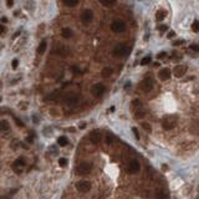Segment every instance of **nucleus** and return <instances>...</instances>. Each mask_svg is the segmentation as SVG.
Wrapping results in <instances>:
<instances>
[{"mask_svg": "<svg viewBox=\"0 0 199 199\" xmlns=\"http://www.w3.org/2000/svg\"><path fill=\"white\" fill-rule=\"evenodd\" d=\"M6 5H8V8H11L14 5V0H6Z\"/></svg>", "mask_w": 199, "mask_h": 199, "instance_id": "41", "label": "nucleus"}, {"mask_svg": "<svg viewBox=\"0 0 199 199\" xmlns=\"http://www.w3.org/2000/svg\"><path fill=\"white\" fill-rule=\"evenodd\" d=\"M132 107L133 108H139V107H142V103H141V101L139 100H133L132 101Z\"/></svg>", "mask_w": 199, "mask_h": 199, "instance_id": "29", "label": "nucleus"}, {"mask_svg": "<svg viewBox=\"0 0 199 199\" xmlns=\"http://www.w3.org/2000/svg\"><path fill=\"white\" fill-rule=\"evenodd\" d=\"M146 115H147L146 109H143L142 107L137 108V109H136V112H135V117H136V118H143Z\"/></svg>", "mask_w": 199, "mask_h": 199, "instance_id": "22", "label": "nucleus"}, {"mask_svg": "<svg viewBox=\"0 0 199 199\" xmlns=\"http://www.w3.org/2000/svg\"><path fill=\"white\" fill-rule=\"evenodd\" d=\"M72 35H74V33L70 27H64V29L61 30V36H62L64 39H71Z\"/></svg>", "mask_w": 199, "mask_h": 199, "instance_id": "16", "label": "nucleus"}, {"mask_svg": "<svg viewBox=\"0 0 199 199\" xmlns=\"http://www.w3.org/2000/svg\"><path fill=\"white\" fill-rule=\"evenodd\" d=\"M60 98V92L59 91H55L52 94H50L49 96L45 97V101H55V100H59Z\"/></svg>", "mask_w": 199, "mask_h": 199, "instance_id": "20", "label": "nucleus"}, {"mask_svg": "<svg viewBox=\"0 0 199 199\" xmlns=\"http://www.w3.org/2000/svg\"><path fill=\"white\" fill-rule=\"evenodd\" d=\"M141 169V164L137 159H131L128 163V167H127V170H128L129 174H136L138 173Z\"/></svg>", "mask_w": 199, "mask_h": 199, "instance_id": "10", "label": "nucleus"}, {"mask_svg": "<svg viewBox=\"0 0 199 199\" xmlns=\"http://www.w3.org/2000/svg\"><path fill=\"white\" fill-rule=\"evenodd\" d=\"M112 74H113L112 67H105V68H102V71H101V76L103 78H108Z\"/></svg>", "mask_w": 199, "mask_h": 199, "instance_id": "17", "label": "nucleus"}, {"mask_svg": "<svg viewBox=\"0 0 199 199\" xmlns=\"http://www.w3.org/2000/svg\"><path fill=\"white\" fill-rule=\"evenodd\" d=\"M10 129V125L8 121H5V119H0V131L1 132H6Z\"/></svg>", "mask_w": 199, "mask_h": 199, "instance_id": "19", "label": "nucleus"}, {"mask_svg": "<svg viewBox=\"0 0 199 199\" xmlns=\"http://www.w3.org/2000/svg\"><path fill=\"white\" fill-rule=\"evenodd\" d=\"M0 21H1V23H8V18H6V16H3V18L0 19Z\"/></svg>", "mask_w": 199, "mask_h": 199, "instance_id": "43", "label": "nucleus"}, {"mask_svg": "<svg viewBox=\"0 0 199 199\" xmlns=\"http://www.w3.org/2000/svg\"><path fill=\"white\" fill-rule=\"evenodd\" d=\"M112 141H113V136L111 135V133H108L107 137H106V143H107V145H111Z\"/></svg>", "mask_w": 199, "mask_h": 199, "instance_id": "33", "label": "nucleus"}, {"mask_svg": "<svg viewBox=\"0 0 199 199\" xmlns=\"http://www.w3.org/2000/svg\"><path fill=\"white\" fill-rule=\"evenodd\" d=\"M177 126V118L174 116H167L162 119V127L166 131H170Z\"/></svg>", "mask_w": 199, "mask_h": 199, "instance_id": "2", "label": "nucleus"}, {"mask_svg": "<svg viewBox=\"0 0 199 199\" xmlns=\"http://www.w3.org/2000/svg\"><path fill=\"white\" fill-rule=\"evenodd\" d=\"M189 131L192 135H199V118L197 119H193L190 123V127H189Z\"/></svg>", "mask_w": 199, "mask_h": 199, "instance_id": "15", "label": "nucleus"}, {"mask_svg": "<svg viewBox=\"0 0 199 199\" xmlns=\"http://www.w3.org/2000/svg\"><path fill=\"white\" fill-rule=\"evenodd\" d=\"M46 47H47V42H46V40H42V41L40 42L39 47H37V54H39V55H42L44 52H45Z\"/></svg>", "mask_w": 199, "mask_h": 199, "instance_id": "21", "label": "nucleus"}, {"mask_svg": "<svg viewBox=\"0 0 199 199\" xmlns=\"http://www.w3.org/2000/svg\"><path fill=\"white\" fill-rule=\"evenodd\" d=\"M76 189L81 193H87L91 189V182L90 180H78L76 183Z\"/></svg>", "mask_w": 199, "mask_h": 199, "instance_id": "8", "label": "nucleus"}, {"mask_svg": "<svg viewBox=\"0 0 199 199\" xmlns=\"http://www.w3.org/2000/svg\"><path fill=\"white\" fill-rule=\"evenodd\" d=\"M57 145H59L60 147H66L68 145V139H67V137H65V136H61L57 138Z\"/></svg>", "mask_w": 199, "mask_h": 199, "instance_id": "23", "label": "nucleus"}, {"mask_svg": "<svg viewBox=\"0 0 199 199\" xmlns=\"http://www.w3.org/2000/svg\"><path fill=\"white\" fill-rule=\"evenodd\" d=\"M142 127L146 129L147 132H152V127H151L149 123H147V122H142Z\"/></svg>", "mask_w": 199, "mask_h": 199, "instance_id": "30", "label": "nucleus"}, {"mask_svg": "<svg viewBox=\"0 0 199 199\" xmlns=\"http://www.w3.org/2000/svg\"><path fill=\"white\" fill-rule=\"evenodd\" d=\"M166 56H167L166 52H161V54H158V56H157V57H158V59H163V57H166Z\"/></svg>", "mask_w": 199, "mask_h": 199, "instance_id": "42", "label": "nucleus"}, {"mask_svg": "<svg viewBox=\"0 0 199 199\" xmlns=\"http://www.w3.org/2000/svg\"><path fill=\"white\" fill-rule=\"evenodd\" d=\"M156 198L157 199H166V192L163 189H156Z\"/></svg>", "mask_w": 199, "mask_h": 199, "instance_id": "25", "label": "nucleus"}, {"mask_svg": "<svg viewBox=\"0 0 199 199\" xmlns=\"http://www.w3.org/2000/svg\"><path fill=\"white\" fill-rule=\"evenodd\" d=\"M91 170H92V164L90 162H86V161L78 163L76 167V174H78V176H86Z\"/></svg>", "mask_w": 199, "mask_h": 199, "instance_id": "1", "label": "nucleus"}, {"mask_svg": "<svg viewBox=\"0 0 199 199\" xmlns=\"http://www.w3.org/2000/svg\"><path fill=\"white\" fill-rule=\"evenodd\" d=\"M100 3H101L103 6H107V8H111V6L116 5V3H117V0H98Z\"/></svg>", "mask_w": 199, "mask_h": 199, "instance_id": "24", "label": "nucleus"}, {"mask_svg": "<svg viewBox=\"0 0 199 199\" xmlns=\"http://www.w3.org/2000/svg\"><path fill=\"white\" fill-rule=\"evenodd\" d=\"M153 86H154V81L152 77H147L145 78L139 85V88L142 90L143 92H149L151 90H153Z\"/></svg>", "mask_w": 199, "mask_h": 199, "instance_id": "6", "label": "nucleus"}, {"mask_svg": "<svg viewBox=\"0 0 199 199\" xmlns=\"http://www.w3.org/2000/svg\"><path fill=\"white\" fill-rule=\"evenodd\" d=\"M59 166L60 167H66L67 166V159L66 158H60L59 159Z\"/></svg>", "mask_w": 199, "mask_h": 199, "instance_id": "32", "label": "nucleus"}, {"mask_svg": "<svg viewBox=\"0 0 199 199\" xmlns=\"http://www.w3.org/2000/svg\"><path fill=\"white\" fill-rule=\"evenodd\" d=\"M172 36H174V33H169V34H168V37H172Z\"/></svg>", "mask_w": 199, "mask_h": 199, "instance_id": "46", "label": "nucleus"}, {"mask_svg": "<svg viewBox=\"0 0 199 199\" xmlns=\"http://www.w3.org/2000/svg\"><path fill=\"white\" fill-rule=\"evenodd\" d=\"M18 65H19V61L18 60H13V62H11V66H13V68H16L18 67Z\"/></svg>", "mask_w": 199, "mask_h": 199, "instance_id": "39", "label": "nucleus"}, {"mask_svg": "<svg viewBox=\"0 0 199 199\" xmlns=\"http://www.w3.org/2000/svg\"><path fill=\"white\" fill-rule=\"evenodd\" d=\"M166 16H167V11L164 9H159L158 11H157V14H156V19L158 20V21L164 20V19H166Z\"/></svg>", "mask_w": 199, "mask_h": 199, "instance_id": "18", "label": "nucleus"}, {"mask_svg": "<svg viewBox=\"0 0 199 199\" xmlns=\"http://www.w3.org/2000/svg\"><path fill=\"white\" fill-rule=\"evenodd\" d=\"M111 30L113 33H116V34H121V33H123L126 30V23L123 21V20H121V19L115 20V21L111 24Z\"/></svg>", "mask_w": 199, "mask_h": 199, "instance_id": "4", "label": "nucleus"}, {"mask_svg": "<svg viewBox=\"0 0 199 199\" xmlns=\"http://www.w3.org/2000/svg\"><path fill=\"white\" fill-rule=\"evenodd\" d=\"M189 49H190V50H193V51H197V52H199V45H195V44L190 45V46H189Z\"/></svg>", "mask_w": 199, "mask_h": 199, "instance_id": "36", "label": "nucleus"}, {"mask_svg": "<svg viewBox=\"0 0 199 199\" xmlns=\"http://www.w3.org/2000/svg\"><path fill=\"white\" fill-rule=\"evenodd\" d=\"M20 33H21V31H18V33H16V34H15V35H14V36H13V40H14V39H16V37H18V36L20 35Z\"/></svg>", "mask_w": 199, "mask_h": 199, "instance_id": "44", "label": "nucleus"}, {"mask_svg": "<svg viewBox=\"0 0 199 199\" xmlns=\"http://www.w3.org/2000/svg\"><path fill=\"white\" fill-rule=\"evenodd\" d=\"M192 30H193L194 33L199 31V21H198V20H194V21H193V24H192Z\"/></svg>", "mask_w": 199, "mask_h": 199, "instance_id": "27", "label": "nucleus"}, {"mask_svg": "<svg viewBox=\"0 0 199 199\" xmlns=\"http://www.w3.org/2000/svg\"><path fill=\"white\" fill-rule=\"evenodd\" d=\"M85 127H86V123H81L80 125V128H85Z\"/></svg>", "mask_w": 199, "mask_h": 199, "instance_id": "45", "label": "nucleus"}, {"mask_svg": "<svg viewBox=\"0 0 199 199\" xmlns=\"http://www.w3.org/2000/svg\"><path fill=\"white\" fill-rule=\"evenodd\" d=\"M80 19L81 21L84 24H88L92 21V19H94V11H92L91 9H85L84 11L81 13L80 15Z\"/></svg>", "mask_w": 199, "mask_h": 199, "instance_id": "9", "label": "nucleus"}, {"mask_svg": "<svg viewBox=\"0 0 199 199\" xmlns=\"http://www.w3.org/2000/svg\"><path fill=\"white\" fill-rule=\"evenodd\" d=\"M170 75H172V72H170V70L168 67H164L162 68V70H159L158 72V77L161 81H166V80H169Z\"/></svg>", "mask_w": 199, "mask_h": 199, "instance_id": "14", "label": "nucleus"}, {"mask_svg": "<svg viewBox=\"0 0 199 199\" xmlns=\"http://www.w3.org/2000/svg\"><path fill=\"white\" fill-rule=\"evenodd\" d=\"M129 52V47L126 45V44H117L115 47H113L112 54L117 57H122Z\"/></svg>", "mask_w": 199, "mask_h": 199, "instance_id": "3", "label": "nucleus"}, {"mask_svg": "<svg viewBox=\"0 0 199 199\" xmlns=\"http://www.w3.org/2000/svg\"><path fill=\"white\" fill-rule=\"evenodd\" d=\"M6 31V27L5 26H3L1 24H0V35H3V34H4Z\"/></svg>", "mask_w": 199, "mask_h": 199, "instance_id": "40", "label": "nucleus"}, {"mask_svg": "<svg viewBox=\"0 0 199 199\" xmlns=\"http://www.w3.org/2000/svg\"><path fill=\"white\" fill-rule=\"evenodd\" d=\"M101 138H102L101 132L97 131V129H95V131H92L90 133V141L94 143V145H98V143L101 142Z\"/></svg>", "mask_w": 199, "mask_h": 199, "instance_id": "13", "label": "nucleus"}, {"mask_svg": "<svg viewBox=\"0 0 199 199\" xmlns=\"http://www.w3.org/2000/svg\"><path fill=\"white\" fill-rule=\"evenodd\" d=\"M106 91V86L103 84H95L94 86L91 87V94L95 97H101L102 95L105 94Z\"/></svg>", "mask_w": 199, "mask_h": 199, "instance_id": "7", "label": "nucleus"}, {"mask_svg": "<svg viewBox=\"0 0 199 199\" xmlns=\"http://www.w3.org/2000/svg\"><path fill=\"white\" fill-rule=\"evenodd\" d=\"M25 164L26 163H25V161H24L23 158H18L15 162L13 163L11 167H13V169L15 170L16 173H21V170H23V168L25 167Z\"/></svg>", "mask_w": 199, "mask_h": 199, "instance_id": "12", "label": "nucleus"}, {"mask_svg": "<svg viewBox=\"0 0 199 199\" xmlns=\"http://www.w3.org/2000/svg\"><path fill=\"white\" fill-rule=\"evenodd\" d=\"M184 41L183 40H178V41H173V46H179V45H182Z\"/></svg>", "mask_w": 199, "mask_h": 199, "instance_id": "38", "label": "nucleus"}, {"mask_svg": "<svg viewBox=\"0 0 199 199\" xmlns=\"http://www.w3.org/2000/svg\"><path fill=\"white\" fill-rule=\"evenodd\" d=\"M55 54H59V55H67L68 54V51L65 49V47H60V49H57V50H55L54 51Z\"/></svg>", "mask_w": 199, "mask_h": 199, "instance_id": "28", "label": "nucleus"}, {"mask_svg": "<svg viewBox=\"0 0 199 199\" xmlns=\"http://www.w3.org/2000/svg\"><path fill=\"white\" fill-rule=\"evenodd\" d=\"M187 72V66L186 65H177L173 70V74L176 77H183Z\"/></svg>", "mask_w": 199, "mask_h": 199, "instance_id": "11", "label": "nucleus"}, {"mask_svg": "<svg viewBox=\"0 0 199 199\" xmlns=\"http://www.w3.org/2000/svg\"><path fill=\"white\" fill-rule=\"evenodd\" d=\"M132 132H133V135H135L136 138L139 139V133H138V129H137L136 127H133V128H132Z\"/></svg>", "mask_w": 199, "mask_h": 199, "instance_id": "34", "label": "nucleus"}, {"mask_svg": "<svg viewBox=\"0 0 199 199\" xmlns=\"http://www.w3.org/2000/svg\"><path fill=\"white\" fill-rule=\"evenodd\" d=\"M167 29H168V27H167V25H159V26H158V30H159L161 33H164V31H167Z\"/></svg>", "mask_w": 199, "mask_h": 199, "instance_id": "37", "label": "nucleus"}, {"mask_svg": "<svg viewBox=\"0 0 199 199\" xmlns=\"http://www.w3.org/2000/svg\"><path fill=\"white\" fill-rule=\"evenodd\" d=\"M0 101H1V96H0Z\"/></svg>", "mask_w": 199, "mask_h": 199, "instance_id": "47", "label": "nucleus"}, {"mask_svg": "<svg viewBox=\"0 0 199 199\" xmlns=\"http://www.w3.org/2000/svg\"><path fill=\"white\" fill-rule=\"evenodd\" d=\"M64 101L65 103L67 106H70V107H75L78 101H80V97H78V95H75V94H68V95H65L64 96Z\"/></svg>", "mask_w": 199, "mask_h": 199, "instance_id": "5", "label": "nucleus"}, {"mask_svg": "<svg viewBox=\"0 0 199 199\" xmlns=\"http://www.w3.org/2000/svg\"><path fill=\"white\" fill-rule=\"evenodd\" d=\"M151 62V56H147V57H143L142 59V61H141V65H143V66H145V65H148Z\"/></svg>", "mask_w": 199, "mask_h": 199, "instance_id": "31", "label": "nucleus"}, {"mask_svg": "<svg viewBox=\"0 0 199 199\" xmlns=\"http://www.w3.org/2000/svg\"><path fill=\"white\" fill-rule=\"evenodd\" d=\"M78 1L80 0H64V4L66 6H70V8H74V6H76L78 4Z\"/></svg>", "mask_w": 199, "mask_h": 199, "instance_id": "26", "label": "nucleus"}, {"mask_svg": "<svg viewBox=\"0 0 199 199\" xmlns=\"http://www.w3.org/2000/svg\"><path fill=\"white\" fill-rule=\"evenodd\" d=\"M14 119H15V122H16V125H18L19 127H24V123L21 122V119H19L18 117H15V116H14Z\"/></svg>", "mask_w": 199, "mask_h": 199, "instance_id": "35", "label": "nucleus"}]
</instances>
